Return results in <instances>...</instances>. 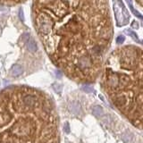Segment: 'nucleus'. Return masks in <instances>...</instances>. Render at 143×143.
Segmentation results:
<instances>
[{"instance_id":"nucleus-1","label":"nucleus","mask_w":143,"mask_h":143,"mask_svg":"<svg viewBox=\"0 0 143 143\" xmlns=\"http://www.w3.org/2000/svg\"><path fill=\"white\" fill-rule=\"evenodd\" d=\"M35 22L48 54L72 80L96 81L114 35L108 0H40Z\"/></svg>"},{"instance_id":"nucleus-7","label":"nucleus","mask_w":143,"mask_h":143,"mask_svg":"<svg viewBox=\"0 0 143 143\" xmlns=\"http://www.w3.org/2000/svg\"><path fill=\"white\" fill-rule=\"evenodd\" d=\"M19 17H20L21 21H22V22H24V16H23V10L22 9V8H20L19 9Z\"/></svg>"},{"instance_id":"nucleus-4","label":"nucleus","mask_w":143,"mask_h":143,"mask_svg":"<svg viewBox=\"0 0 143 143\" xmlns=\"http://www.w3.org/2000/svg\"><path fill=\"white\" fill-rule=\"evenodd\" d=\"M23 72V68L20 64H14L11 68V75L14 77H19Z\"/></svg>"},{"instance_id":"nucleus-9","label":"nucleus","mask_w":143,"mask_h":143,"mask_svg":"<svg viewBox=\"0 0 143 143\" xmlns=\"http://www.w3.org/2000/svg\"><path fill=\"white\" fill-rule=\"evenodd\" d=\"M135 1L137 3V5H139L140 7L143 8V0H135Z\"/></svg>"},{"instance_id":"nucleus-2","label":"nucleus","mask_w":143,"mask_h":143,"mask_svg":"<svg viewBox=\"0 0 143 143\" xmlns=\"http://www.w3.org/2000/svg\"><path fill=\"white\" fill-rule=\"evenodd\" d=\"M100 76L101 88L113 106L143 131V48L128 45L115 49Z\"/></svg>"},{"instance_id":"nucleus-8","label":"nucleus","mask_w":143,"mask_h":143,"mask_svg":"<svg viewBox=\"0 0 143 143\" xmlns=\"http://www.w3.org/2000/svg\"><path fill=\"white\" fill-rule=\"evenodd\" d=\"M132 27L133 29H139V24H138V22H136V21H134V22L132 23Z\"/></svg>"},{"instance_id":"nucleus-6","label":"nucleus","mask_w":143,"mask_h":143,"mask_svg":"<svg viewBox=\"0 0 143 143\" xmlns=\"http://www.w3.org/2000/svg\"><path fill=\"white\" fill-rule=\"evenodd\" d=\"M124 39H125V38L123 37V36H118V37L116 38V43H118V44L123 43Z\"/></svg>"},{"instance_id":"nucleus-5","label":"nucleus","mask_w":143,"mask_h":143,"mask_svg":"<svg viewBox=\"0 0 143 143\" xmlns=\"http://www.w3.org/2000/svg\"><path fill=\"white\" fill-rule=\"evenodd\" d=\"M27 43H28L27 44V47H28L29 51L31 52V53H35V52L37 51V49H38V46H37L36 41L34 40V39H29Z\"/></svg>"},{"instance_id":"nucleus-3","label":"nucleus","mask_w":143,"mask_h":143,"mask_svg":"<svg viewBox=\"0 0 143 143\" xmlns=\"http://www.w3.org/2000/svg\"><path fill=\"white\" fill-rule=\"evenodd\" d=\"M113 5L117 26L122 27L129 23L130 14L123 5V1L122 0H113Z\"/></svg>"},{"instance_id":"nucleus-10","label":"nucleus","mask_w":143,"mask_h":143,"mask_svg":"<svg viewBox=\"0 0 143 143\" xmlns=\"http://www.w3.org/2000/svg\"><path fill=\"white\" fill-rule=\"evenodd\" d=\"M86 90H87V91H92V88H86Z\"/></svg>"}]
</instances>
